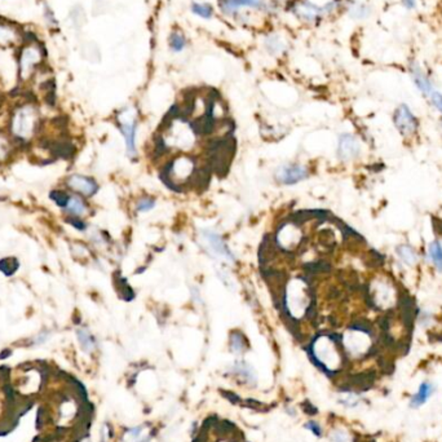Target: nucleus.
Wrapping results in <instances>:
<instances>
[{"mask_svg": "<svg viewBox=\"0 0 442 442\" xmlns=\"http://www.w3.org/2000/svg\"><path fill=\"white\" fill-rule=\"evenodd\" d=\"M192 12L194 14H197L198 17L206 18V20L211 18L212 14H214V11H212L211 6H209V4H200V3H193Z\"/></svg>", "mask_w": 442, "mask_h": 442, "instance_id": "nucleus-23", "label": "nucleus"}, {"mask_svg": "<svg viewBox=\"0 0 442 442\" xmlns=\"http://www.w3.org/2000/svg\"><path fill=\"white\" fill-rule=\"evenodd\" d=\"M419 314V322L422 326H428L432 321V313L428 310H423V312L418 313Z\"/></svg>", "mask_w": 442, "mask_h": 442, "instance_id": "nucleus-31", "label": "nucleus"}, {"mask_svg": "<svg viewBox=\"0 0 442 442\" xmlns=\"http://www.w3.org/2000/svg\"><path fill=\"white\" fill-rule=\"evenodd\" d=\"M47 339H48V334L45 333L39 334V335L37 336V339H35V344H43Z\"/></svg>", "mask_w": 442, "mask_h": 442, "instance_id": "nucleus-34", "label": "nucleus"}, {"mask_svg": "<svg viewBox=\"0 0 442 442\" xmlns=\"http://www.w3.org/2000/svg\"><path fill=\"white\" fill-rule=\"evenodd\" d=\"M169 47L173 52L179 53L183 52L186 47V39L181 33H172L171 38H169Z\"/></svg>", "mask_w": 442, "mask_h": 442, "instance_id": "nucleus-21", "label": "nucleus"}, {"mask_svg": "<svg viewBox=\"0 0 442 442\" xmlns=\"http://www.w3.org/2000/svg\"><path fill=\"white\" fill-rule=\"evenodd\" d=\"M267 48L269 49V52L272 53H278L285 49V44H283V40H281L277 37H271L267 39Z\"/></svg>", "mask_w": 442, "mask_h": 442, "instance_id": "nucleus-24", "label": "nucleus"}, {"mask_svg": "<svg viewBox=\"0 0 442 442\" xmlns=\"http://www.w3.org/2000/svg\"><path fill=\"white\" fill-rule=\"evenodd\" d=\"M428 257L437 271L442 273V245L438 241H433L428 246Z\"/></svg>", "mask_w": 442, "mask_h": 442, "instance_id": "nucleus-17", "label": "nucleus"}, {"mask_svg": "<svg viewBox=\"0 0 442 442\" xmlns=\"http://www.w3.org/2000/svg\"><path fill=\"white\" fill-rule=\"evenodd\" d=\"M142 429H144V427L142 425H140V427H135V428H131L130 431L126 433V439H127L128 442H145L146 439L142 438Z\"/></svg>", "mask_w": 442, "mask_h": 442, "instance_id": "nucleus-25", "label": "nucleus"}, {"mask_svg": "<svg viewBox=\"0 0 442 442\" xmlns=\"http://www.w3.org/2000/svg\"><path fill=\"white\" fill-rule=\"evenodd\" d=\"M65 210L71 215V216L82 217V216H84L85 214H87L88 207H87V204H85L84 200L82 199V197L73 194L69 197L68 204H66Z\"/></svg>", "mask_w": 442, "mask_h": 442, "instance_id": "nucleus-12", "label": "nucleus"}, {"mask_svg": "<svg viewBox=\"0 0 442 442\" xmlns=\"http://www.w3.org/2000/svg\"><path fill=\"white\" fill-rule=\"evenodd\" d=\"M66 184L73 192L84 195V197H93L99 192V185H97L96 181L91 178H87V176L71 175L66 180Z\"/></svg>", "mask_w": 442, "mask_h": 442, "instance_id": "nucleus-8", "label": "nucleus"}, {"mask_svg": "<svg viewBox=\"0 0 442 442\" xmlns=\"http://www.w3.org/2000/svg\"><path fill=\"white\" fill-rule=\"evenodd\" d=\"M18 268H20V262L16 257H4L0 260V272L4 276H13L18 271Z\"/></svg>", "mask_w": 442, "mask_h": 442, "instance_id": "nucleus-19", "label": "nucleus"}, {"mask_svg": "<svg viewBox=\"0 0 442 442\" xmlns=\"http://www.w3.org/2000/svg\"><path fill=\"white\" fill-rule=\"evenodd\" d=\"M396 254H397L398 259L403 262V264L412 267L418 262V255L415 252L414 248L408 245H400L396 248Z\"/></svg>", "mask_w": 442, "mask_h": 442, "instance_id": "nucleus-15", "label": "nucleus"}, {"mask_svg": "<svg viewBox=\"0 0 442 442\" xmlns=\"http://www.w3.org/2000/svg\"><path fill=\"white\" fill-rule=\"evenodd\" d=\"M246 349V341L245 338L241 333H237L234 331L233 334H230V350L235 355H241V353L245 352Z\"/></svg>", "mask_w": 442, "mask_h": 442, "instance_id": "nucleus-20", "label": "nucleus"}, {"mask_svg": "<svg viewBox=\"0 0 442 442\" xmlns=\"http://www.w3.org/2000/svg\"><path fill=\"white\" fill-rule=\"evenodd\" d=\"M9 153H11V144H9L8 137L4 136L3 133H0V161L7 159Z\"/></svg>", "mask_w": 442, "mask_h": 442, "instance_id": "nucleus-26", "label": "nucleus"}, {"mask_svg": "<svg viewBox=\"0 0 442 442\" xmlns=\"http://www.w3.org/2000/svg\"><path fill=\"white\" fill-rule=\"evenodd\" d=\"M434 391H436V386L431 381H423L419 386L417 393L414 394L410 400V407L411 408H419L424 405L429 398L433 396Z\"/></svg>", "mask_w": 442, "mask_h": 442, "instance_id": "nucleus-11", "label": "nucleus"}, {"mask_svg": "<svg viewBox=\"0 0 442 442\" xmlns=\"http://www.w3.org/2000/svg\"><path fill=\"white\" fill-rule=\"evenodd\" d=\"M350 14L356 18H364L369 14V9H367L365 6H356L355 8H352V11H350Z\"/></svg>", "mask_w": 442, "mask_h": 442, "instance_id": "nucleus-30", "label": "nucleus"}, {"mask_svg": "<svg viewBox=\"0 0 442 442\" xmlns=\"http://www.w3.org/2000/svg\"><path fill=\"white\" fill-rule=\"evenodd\" d=\"M233 372H235L237 375H240L243 380L248 381L251 384L256 381V372L254 371L252 366L246 364L245 361H238V362H235L233 366Z\"/></svg>", "mask_w": 442, "mask_h": 442, "instance_id": "nucleus-16", "label": "nucleus"}, {"mask_svg": "<svg viewBox=\"0 0 442 442\" xmlns=\"http://www.w3.org/2000/svg\"><path fill=\"white\" fill-rule=\"evenodd\" d=\"M43 62V49L38 43H27L21 48L18 56V73L22 80H27L34 75Z\"/></svg>", "mask_w": 442, "mask_h": 442, "instance_id": "nucleus-2", "label": "nucleus"}, {"mask_svg": "<svg viewBox=\"0 0 442 442\" xmlns=\"http://www.w3.org/2000/svg\"><path fill=\"white\" fill-rule=\"evenodd\" d=\"M403 4H405L406 8L408 9L415 8V0H403Z\"/></svg>", "mask_w": 442, "mask_h": 442, "instance_id": "nucleus-36", "label": "nucleus"}, {"mask_svg": "<svg viewBox=\"0 0 442 442\" xmlns=\"http://www.w3.org/2000/svg\"><path fill=\"white\" fill-rule=\"evenodd\" d=\"M361 148L357 138L350 133H343L339 136L338 157L343 162H349L360 155Z\"/></svg>", "mask_w": 442, "mask_h": 442, "instance_id": "nucleus-7", "label": "nucleus"}, {"mask_svg": "<svg viewBox=\"0 0 442 442\" xmlns=\"http://www.w3.org/2000/svg\"><path fill=\"white\" fill-rule=\"evenodd\" d=\"M308 428L312 429V432H314L317 436H319V434H321V428H319V425L315 424V423H313V422L310 423V424L308 425Z\"/></svg>", "mask_w": 442, "mask_h": 442, "instance_id": "nucleus-35", "label": "nucleus"}, {"mask_svg": "<svg viewBox=\"0 0 442 442\" xmlns=\"http://www.w3.org/2000/svg\"><path fill=\"white\" fill-rule=\"evenodd\" d=\"M298 13L299 16H300L302 18H304V20L309 21V22H313V21L317 20L322 13H325V7L323 8H319V7L314 6V4L309 3V2H305V3L302 4V6L298 7Z\"/></svg>", "mask_w": 442, "mask_h": 442, "instance_id": "nucleus-14", "label": "nucleus"}, {"mask_svg": "<svg viewBox=\"0 0 442 442\" xmlns=\"http://www.w3.org/2000/svg\"><path fill=\"white\" fill-rule=\"evenodd\" d=\"M393 122L398 132L402 136H410L415 133L418 128V122L411 110L408 109L407 105H400L397 110L394 111Z\"/></svg>", "mask_w": 442, "mask_h": 442, "instance_id": "nucleus-6", "label": "nucleus"}, {"mask_svg": "<svg viewBox=\"0 0 442 442\" xmlns=\"http://www.w3.org/2000/svg\"><path fill=\"white\" fill-rule=\"evenodd\" d=\"M68 221L71 224V225L75 226L76 229H79V230H84L85 229V224L83 223L82 220H79V217L71 216V217H69Z\"/></svg>", "mask_w": 442, "mask_h": 442, "instance_id": "nucleus-33", "label": "nucleus"}, {"mask_svg": "<svg viewBox=\"0 0 442 442\" xmlns=\"http://www.w3.org/2000/svg\"><path fill=\"white\" fill-rule=\"evenodd\" d=\"M119 130L124 137L126 149L128 157H135L136 150V132H137V121L130 110H124L119 115Z\"/></svg>", "mask_w": 442, "mask_h": 442, "instance_id": "nucleus-4", "label": "nucleus"}, {"mask_svg": "<svg viewBox=\"0 0 442 442\" xmlns=\"http://www.w3.org/2000/svg\"><path fill=\"white\" fill-rule=\"evenodd\" d=\"M343 405H345L346 407H355V406L358 405V398L356 397V396H353V394H350V396H348L346 398H344V400L340 401Z\"/></svg>", "mask_w": 442, "mask_h": 442, "instance_id": "nucleus-32", "label": "nucleus"}, {"mask_svg": "<svg viewBox=\"0 0 442 442\" xmlns=\"http://www.w3.org/2000/svg\"><path fill=\"white\" fill-rule=\"evenodd\" d=\"M308 169L303 164L286 163L282 164L276 171V180L283 185H293L308 178Z\"/></svg>", "mask_w": 442, "mask_h": 442, "instance_id": "nucleus-5", "label": "nucleus"}, {"mask_svg": "<svg viewBox=\"0 0 442 442\" xmlns=\"http://www.w3.org/2000/svg\"><path fill=\"white\" fill-rule=\"evenodd\" d=\"M331 441L333 442H349V436L348 433L340 429H336L331 433Z\"/></svg>", "mask_w": 442, "mask_h": 442, "instance_id": "nucleus-28", "label": "nucleus"}, {"mask_svg": "<svg viewBox=\"0 0 442 442\" xmlns=\"http://www.w3.org/2000/svg\"><path fill=\"white\" fill-rule=\"evenodd\" d=\"M200 235H202L203 242L206 245L207 250L212 254V256L225 260V261L230 262V264L235 261L234 254L217 231L212 230V229H204V230L200 231Z\"/></svg>", "mask_w": 442, "mask_h": 442, "instance_id": "nucleus-3", "label": "nucleus"}, {"mask_svg": "<svg viewBox=\"0 0 442 442\" xmlns=\"http://www.w3.org/2000/svg\"><path fill=\"white\" fill-rule=\"evenodd\" d=\"M429 97H431V101L434 105V107L442 114V93H439L438 91H433L429 95Z\"/></svg>", "mask_w": 442, "mask_h": 442, "instance_id": "nucleus-29", "label": "nucleus"}, {"mask_svg": "<svg viewBox=\"0 0 442 442\" xmlns=\"http://www.w3.org/2000/svg\"><path fill=\"white\" fill-rule=\"evenodd\" d=\"M155 207V200L153 198H142L137 202V206L136 210L138 212H148L150 210H153Z\"/></svg>", "mask_w": 442, "mask_h": 442, "instance_id": "nucleus-27", "label": "nucleus"}, {"mask_svg": "<svg viewBox=\"0 0 442 442\" xmlns=\"http://www.w3.org/2000/svg\"><path fill=\"white\" fill-rule=\"evenodd\" d=\"M39 124L38 109L31 104L21 105L14 110L11 119V131L17 140L27 141L34 136Z\"/></svg>", "mask_w": 442, "mask_h": 442, "instance_id": "nucleus-1", "label": "nucleus"}, {"mask_svg": "<svg viewBox=\"0 0 442 442\" xmlns=\"http://www.w3.org/2000/svg\"><path fill=\"white\" fill-rule=\"evenodd\" d=\"M21 43V31L8 21L0 20V48H9Z\"/></svg>", "mask_w": 442, "mask_h": 442, "instance_id": "nucleus-9", "label": "nucleus"}, {"mask_svg": "<svg viewBox=\"0 0 442 442\" xmlns=\"http://www.w3.org/2000/svg\"><path fill=\"white\" fill-rule=\"evenodd\" d=\"M69 197H70V194H68V193L64 192V190H52V192L49 193V199H51L53 203H56L60 209H64V210H65L66 204H68Z\"/></svg>", "mask_w": 442, "mask_h": 442, "instance_id": "nucleus-22", "label": "nucleus"}, {"mask_svg": "<svg viewBox=\"0 0 442 442\" xmlns=\"http://www.w3.org/2000/svg\"><path fill=\"white\" fill-rule=\"evenodd\" d=\"M265 4L262 0H220V8L225 14L235 13L242 7H250V8H262Z\"/></svg>", "mask_w": 442, "mask_h": 442, "instance_id": "nucleus-10", "label": "nucleus"}, {"mask_svg": "<svg viewBox=\"0 0 442 442\" xmlns=\"http://www.w3.org/2000/svg\"><path fill=\"white\" fill-rule=\"evenodd\" d=\"M76 338H78L79 345L85 353H91L96 348V339L91 334V331L85 327H80L76 330Z\"/></svg>", "mask_w": 442, "mask_h": 442, "instance_id": "nucleus-13", "label": "nucleus"}, {"mask_svg": "<svg viewBox=\"0 0 442 442\" xmlns=\"http://www.w3.org/2000/svg\"><path fill=\"white\" fill-rule=\"evenodd\" d=\"M412 79H414L415 85L418 87V90L425 95V96H429L432 92H433V87H432V83L424 74L420 70H414L412 71Z\"/></svg>", "mask_w": 442, "mask_h": 442, "instance_id": "nucleus-18", "label": "nucleus"}]
</instances>
